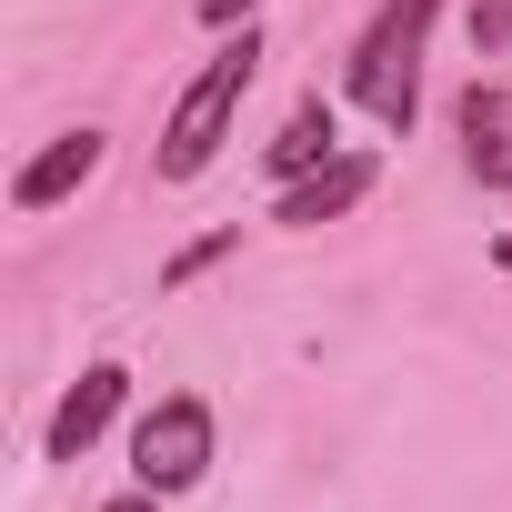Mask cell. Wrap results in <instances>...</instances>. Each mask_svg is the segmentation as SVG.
<instances>
[{"label":"cell","mask_w":512,"mask_h":512,"mask_svg":"<svg viewBox=\"0 0 512 512\" xmlns=\"http://www.w3.org/2000/svg\"><path fill=\"white\" fill-rule=\"evenodd\" d=\"M251 81H262V31L241 21V31H231V41H221V51H211V61L191 71V91L171 101L151 171H161V181H201V171H211V151L231 141V111L251 101Z\"/></svg>","instance_id":"1"},{"label":"cell","mask_w":512,"mask_h":512,"mask_svg":"<svg viewBox=\"0 0 512 512\" xmlns=\"http://www.w3.org/2000/svg\"><path fill=\"white\" fill-rule=\"evenodd\" d=\"M432 21H442V0H382L372 31L352 41V101H362L392 141H402L412 111H422V41H432Z\"/></svg>","instance_id":"2"},{"label":"cell","mask_w":512,"mask_h":512,"mask_svg":"<svg viewBox=\"0 0 512 512\" xmlns=\"http://www.w3.org/2000/svg\"><path fill=\"white\" fill-rule=\"evenodd\" d=\"M211 452H221V422H211L201 392H161V402L131 422V482H151L161 502L191 492V482L211 472Z\"/></svg>","instance_id":"3"},{"label":"cell","mask_w":512,"mask_h":512,"mask_svg":"<svg viewBox=\"0 0 512 512\" xmlns=\"http://www.w3.org/2000/svg\"><path fill=\"white\" fill-rule=\"evenodd\" d=\"M372 181H382L372 151H332L322 171H302V181L272 191V221H282V231H322V221H342L352 201H372Z\"/></svg>","instance_id":"4"},{"label":"cell","mask_w":512,"mask_h":512,"mask_svg":"<svg viewBox=\"0 0 512 512\" xmlns=\"http://www.w3.org/2000/svg\"><path fill=\"white\" fill-rule=\"evenodd\" d=\"M121 402H131V372H121V362H91V372L51 402V422H41V462H81V452L111 432Z\"/></svg>","instance_id":"5"},{"label":"cell","mask_w":512,"mask_h":512,"mask_svg":"<svg viewBox=\"0 0 512 512\" xmlns=\"http://www.w3.org/2000/svg\"><path fill=\"white\" fill-rule=\"evenodd\" d=\"M101 151H111V141H101L91 121L51 131V141H41V151L21 161V181H11V211H61V201H71V191H81V181L101 171Z\"/></svg>","instance_id":"6"},{"label":"cell","mask_w":512,"mask_h":512,"mask_svg":"<svg viewBox=\"0 0 512 512\" xmlns=\"http://www.w3.org/2000/svg\"><path fill=\"white\" fill-rule=\"evenodd\" d=\"M462 161H472L482 191H512V101H502L492 81L462 91Z\"/></svg>","instance_id":"7"},{"label":"cell","mask_w":512,"mask_h":512,"mask_svg":"<svg viewBox=\"0 0 512 512\" xmlns=\"http://www.w3.org/2000/svg\"><path fill=\"white\" fill-rule=\"evenodd\" d=\"M332 151H342V121H332V101L312 91V101H302V111L282 121V141L262 151V171H272V191H282V181H302V171H322Z\"/></svg>","instance_id":"8"},{"label":"cell","mask_w":512,"mask_h":512,"mask_svg":"<svg viewBox=\"0 0 512 512\" xmlns=\"http://www.w3.org/2000/svg\"><path fill=\"white\" fill-rule=\"evenodd\" d=\"M231 241H241V231H201L191 251H171V262H161V292H181V282H201V272L221 262V251H231Z\"/></svg>","instance_id":"9"},{"label":"cell","mask_w":512,"mask_h":512,"mask_svg":"<svg viewBox=\"0 0 512 512\" xmlns=\"http://www.w3.org/2000/svg\"><path fill=\"white\" fill-rule=\"evenodd\" d=\"M472 41H482V51H512V0H482V11H472Z\"/></svg>","instance_id":"10"},{"label":"cell","mask_w":512,"mask_h":512,"mask_svg":"<svg viewBox=\"0 0 512 512\" xmlns=\"http://www.w3.org/2000/svg\"><path fill=\"white\" fill-rule=\"evenodd\" d=\"M251 11H262V0H201V21H211V31H231V21H251Z\"/></svg>","instance_id":"11"},{"label":"cell","mask_w":512,"mask_h":512,"mask_svg":"<svg viewBox=\"0 0 512 512\" xmlns=\"http://www.w3.org/2000/svg\"><path fill=\"white\" fill-rule=\"evenodd\" d=\"M101 512H161V492H151V482H131V492H111Z\"/></svg>","instance_id":"12"},{"label":"cell","mask_w":512,"mask_h":512,"mask_svg":"<svg viewBox=\"0 0 512 512\" xmlns=\"http://www.w3.org/2000/svg\"><path fill=\"white\" fill-rule=\"evenodd\" d=\"M492 272H502V282H512V241H492Z\"/></svg>","instance_id":"13"}]
</instances>
